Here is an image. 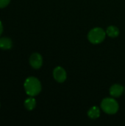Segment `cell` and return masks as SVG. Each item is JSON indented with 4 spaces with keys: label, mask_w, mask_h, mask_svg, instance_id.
Listing matches in <instances>:
<instances>
[{
    "label": "cell",
    "mask_w": 125,
    "mask_h": 126,
    "mask_svg": "<svg viewBox=\"0 0 125 126\" xmlns=\"http://www.w3.org/2000/svg\"><path fill=\"white\" fill-rule=\"evenodd\" d=\"M2 32H3V26H2V23H1V21H0V35H1Z\"/></svg>",
    "instance_id": "obj_12"
},
{
    "label": "cell",
    "mask_w": 125,
    "mask_h": 126,
    "mask_svg": "<svg viewBox=\"0 0 125 126\" xmlns=\"http://www.w3.org/2000/svg\"><path fill=\"white\" fill-rule=\"evenodd\" d=\"M101 109L108 114H115L119 111V106L117 101L113 97H107L102 100Z\"/></svg>",
    "instance_id": "obj_2"
},
{
    "label": "cell",
    "mask_w": 125,
    "mask_h": 126,
    "mask_svg": "<svg viewBox=\"0 0 125 126\" xmlns=\"http://www.w3.org/2000/svg\"><path fill=\"white\" fill-rule=\"evenodd\" d=\"M106 36V32L100 28V27H95L90 30L88 34V41L94 44H98L102 43Z\"/></svg>",
    "instance_id": "obj_3"
},
{
    "label": "cell",
    "mask_w": 125,
    "mask_h": 126,
    "mask_svg": "<svg viewBox=\"0 0 125 126\" xmlns=\"http://www.w3.org/2000/svg\"><path fill=\"white\" fill-rule=\"evenodd\" d=\"M30 66L35 69H40L43 64V58L39 53H33L29 58Z\"/></svg>",
    "instance_id": "obj_5"
},
{
    "label": "cell",
    "mask_w": 125,
    "mask_h": 126,
    "mask_svg": "<svg viewBox=\"0 0 125 126\" xmlns=\"http://www.w3.org/2000/svg\"><path fill=\"white\" fill-rule=\"evenodd\" d=\"M54 79L58 83H63L66 80L67 74L66 70L61 66H57L53 71Z\"/></svg>",
    "instance_id": "obj_4"
},
{
    "label": "cell",
    "mask_w": 125,
    "mask_h": 126,
    "mask_svg": "<svg viewBox=\"0 0 125 126\" xmlns=\"http://www.w3.org/2000/svg\"><path fill=\"white\" fill-rule=\"evenodd\" d=\"M106 34L111 38H116L119 35V30L116 26H109L107 28Z\"/></svg>",
    "instance_id": "obj_9"
},
{
    "label": "cell",
    "mask_w": 125,
    "mask_h": 126,
    "mask_svg": "<svg viewBox=\"0 0 125 126\" xmlns=\"http://www.w3.org/2000/svg\"><path fill=\"white\" fill-rule=\"evenodd\" d=\"M125 88L120 84H114L110 89V94L113 97H119L124 93Z\"/></svg>",
    "instance_id": "obj_6"
},
{
    "label": "cell",
    "mask_w": 125,
    "mask_h": 126,
    "mask_svg": "<svg viewBox=\"0 0 125 126\" xmlns=\"http://www.w3.org/2000/svg\"><path fill=\"white\" fill-rule=\"evenodd\" d=\"M10 2V0H0V8H4L7 7Z\"/></svg>",
    "instance_id": "obj_11"
},
{
    "label": "cell",
    "mask_w": 125,
    "mask_h": 126,
    "mask_svg": "<svg viewBox=\"0 0 125 126\" xmlns=\"http://www.w3.org/2000/svg\"><path fill=\"white\" fill-rule=\"evenodd\" d=\"M13 47L12 40L7 37L0 38V48L2 49H10Z\"/></svg>",
    "instance_id": "obj_7"
},
{
    "label": "cell",
    "mask_w": 125,
    "mask_h": 126,
    "mask_svg": "<svg viewBox=\"0 0 125 126\" xmlns=\"http://www.w3.org/2000/svg\"><path fill=\"white\" fill-rule=\"evenodd\" d=\"M24 106L29 111L33 110L36 106V100H35V99L32 97L26 99L25 101H24Z\"/></svg>",
    "instance_id": "obj_10"
},
{
    "label": "cell",
    "mask_w": 125,
    "mask_h": 126,
    "mask_svg": "<svg viewBox=\"0 0 125 126\" xmlns=\"http://www.w3.org/2000/svg\"><path fill=\"white\" fill-rule=\"evenodd\" d=\"M24 87L27 95L35 97L41 91V84L39 80L35 77H29L24 81Z\"/></svg>",
    "instance_id": "obj_1"
},
{
    "label": "cell",
    "mask_w": 125,
    "mask_h": 126,
    "mask_svg": "<svg viewBox=\"0 0 125 126\" xmlns=\"http://www.w3.org/2000/svg\"><path fill=\"white\" fill-rule=\"evenodd\" d=\"M88 116L92 120L97 119L100 116V109L97 106L91 107L88 111Z\"/></svg>",
    "instance_id": "obj_8"
}]
</instances>
